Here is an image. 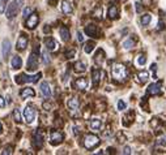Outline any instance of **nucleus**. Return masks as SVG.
Listing matches in <instances>:
<instances>
[{"instance_id":"nucleus-1","label":"nucleus","mask_w":166,"mask_h":155,"mask_svg":"<svg viewBox=\"0 0 166 155\" xmlns=\"http://www.w3.org/2000/svg\"><path fill=\"white\" fill-rule=\"evenodd\" d=\"M111 74H112V78L115 81H126L128 77V70L126 68L123 64H114L111 68Z\"/></svg>"},{"instance_id":"nucleus-2","label":"nucleus","mask_w":166,"mask_h":155,"mask_svg":"<svg viewBox=\"0 0 166 155\" xmlns=\"http://www.w3.org/2000/svg\"><path fill=\"white\" fill-rule=\"evenodd\" d=\"M22 5H24V0H12V3L7 7V12H5L7 18L9 20L15 18L17 16V13L20 12V9L22 8Z\"/></svg>"},{"instance_id":"nucleus-3","label":"nucleus","mask_w":166,"mask_h":155,"mask_svg":"<svg viewBox=\"0 0 166 155\" xmlns=\"http://www.w3.org/2000/svg\"><path fill=\"white\" fill-rule=\"evenodd\" d=\"M42 77V73H37V74H25V73H22V74H18L15 77V82L17 83V85H22V83H35L38 82V80Z\"/></svg>"},{"instance_id":"nucleus-4","label":"nucleus","mask_w":166,"mask_h":155,"mask_svg":"<svg viewBox=\"0 0 166 155\" xmlns=\"http://www.w3.org/2000/svg\"><path fill=\"white\" fill-rule=\"evenodd\" d=\"M39 46L35 47V50L30 53L29 59L26 63V69L28 72H34L35 69H38V60H39Z\"/></svg>"},{"instance_id":"nucleus-5","label":"nucleus","mask_w":166,"mask_h":155,"mask_svg":"<svg viewBox=\"0 0 166 155\" xmlns=\"http://www.w3.org/2000/svg\"><path fill=\"white\" fill-rule=\"evenodd\" d=\"M43 141H45L43 132H42L41 129L34 130V133H33V146H34V149H42Z\"/></svg>"},{"instance_id":"nucleus-6","label":"nucleus","mask_w":166,"mask_h":155,"mask_svg":"<svg viewBox=\"0 0 166 155\" xmlns=\"http://www.w3.org/2000/svg\"><path fill=\"white\" fill-rule=\"evenodd\" d=\"M97 145H100V138L97 136H94V134H88V136H85V138H84V146H85V149L92 150V149L95 147Z\"/></svg>"},{"instance_id":"nucleus-7","label":"nucleus","mask_w":166,"mask_h":155,"mask_svg":"<svg viewBox=\"0 0 166 155\" xmlns=\"http://www.w3.org/2000/svg\"><path fill=\"white\" fill-rule=\"evenodd\" d=\"M35 116H37V112L32 106H26L24 108V119L28 124H32L35 120Z\"/></svg>"},{"instance_id":"nucleus-8","label":"nucleus","mask_w":166,"mask_h":155,"mask_svg":"<svg viewBox=\"0 0 166 155\" xmlns=\"http://www.w3.org/2000/svg\"><path fill=\"white\" fill-rule=\"evenodd\" d=\"M63 133L59 130H55V129H52L51 132H50V143H51L52 146H58L59 143L63 142Z\"/></svg>"},{"instance_id":"nucleus-9","label":"nucleus","mask_w":166,"mask_h":155,"mask_svg":"<svg viewBox=\"0 0 166 155\" xmlns=\"http://www.w3.org/2000/svg\"><path fill=\"white\" fill-rule=\"evenodd\" d=\"M38 21H39V16H38V13L33 12L32 15H30L29 17H28V20H26V27H28V29H30V30L35 29V26L38 25Z\"/></svg>"},{"instance_id":"nucleus-10","label":"nucleus","mask_w":166,"mask_h":155,"mask_svg":"<svg viewBox=\"0 0 166 155\" xmlns=\"http://www.w3.org/2000/svg\"><path fill=\"white\" fill-rule=\"evenodd\" d=\"M28 42H29L28 36L25 34H21L18 36L17 42H16V48H17L18 51H24V50L28 47Z\"/></svg>"},{"instance_id":"nucleus-11","label":"nucleus","mask_w":166,"mask_h":155,"mask_svg":"<svg viewBox=\"0 0 166 155\" xmlns=\"http://www.w3.org/2000/svg\"><path fill=\"white\" fill-rule=\"evenodd\" d=\"M39 89H41L42 95H43V97L46 98V99H50V98H51L52 93H51V87H50L49 82H46V81H43V82L41 83V86H39Z\"/></svg>"},{"instance_id":"nucleus-12","label":"nucleus","mask_w":166,"mask_h":155,"mask_svg":"<svg viewBox=\"0 0 166 155\" xmlns=\"http://www.w3.org/2000/svg\"><path fill=\"white\" fill-rule=\"evenodd\" d=\"M67 107L69 108V111L73 114V112H77L78 111V107H80V103H78V99L75 97L69 98L68 100H67Z\"/></svg>"},{"instance_id":"nucleus-13","label":"nucleus","mask_w":166,"mask_h":155,"mask_svg":"<svg viewBox=\"0 0 166 155\" xmlns=\"http://www.w3.org/2000/svg\"><path fill=\"white\" fill-rule=\"evenodd\" d=\"M161 82H154V83H150L147 89V94L148 95H156L158 93H161Z\"/></svg>"},{"instance_id":"nucleus-14","label":"nucleus","mask_w":166,"mask_h":155,"mask_svg":"<svg viewBox=\"0 0 166 155\" xmlns=\"http://www.w3.org/2000/svg\"><path fill=\"white\" fill-rule=\"evenodd\" d=\"M61 12L64 15H71L73 12V5H72L71 0H63L61 1Z\"/></svg>"},{"instance_id":"nucleus-15","label":"nucleus","mask_w":166,"mask_h":155,"mask_svg":"<svg viewBox=\"0 0 166 155\" xmlns=\"http://www.w3.org/2000/svg\"><path fill=\"white\" fill-rule=\"evenodd\" d=\"M1 53H3V58L7 60L8 56L11 55V42L9 39H4L1 44Z\"/></svg>"},{"instance_id":"nucleus-16","label":"nucleus","mask_w":166,"mask_h":155,"mask_svg":"<svg viewBox=\"0 0 166 155\" xmlns=\"http://www.w3.org/2000/svg\"><path fill=\"white\" fill-rule=\"evenodd\" d=\"M103 72L101 69H97L94 68L92 70V78H93V86H98L100 85V81H101V77H102Z\"/></svg>"},{"instance_id":"nucleus-17","label":"nucleus","mask_w":166,"mask_h":155,"mask_svg":"<svg viewBox=\"0 0 166 155\" xmlns=\"http://www.w3.org/2000/svg\"><path fill=\"white\" fill-rule=\"evenodd\" d=\"M73 86L78 90H85L88 87V80L85 77H80L73 82Z\"/></svg>"},{"instance_id":"nucleus-18","label":"nucleus","mask_w":166,"mask_h":155,"mask_svg":"<svg viewBox=\"0 0 166 155\" xmlns=\"http://www.w3.org/2000/svg\"><path fill=\"white\" fill-rule=\"evenodd\" d=\"M45 44H46V48L49 50V51H55V50L58 48V42H56L54 38H51V36L46 38Z\"/></svg>"},{"instance_id":"nucleus-19","label":"nucleus","mask_w":166,"mask_h":155,"mask_svg":"<svg viewBox=\"0 0 166 155\" xmlns=\"http://www.w3.org/2000/svg\"><path fill=\"white\" fill-rule=\"evenodd\" d=\"M20 97H21L22 99H26V98H33V97H35V91L32 89V87H25V89L21 90V93H20Z\"/></svg>"},{"instance_id":"nucleus-20","label":"nucleus","mask_w":166,"mask_h":155,"mask_svg":"<svg viewBox=\"0 0 166 155\" xmlns=\"http://www.w3.org/2000/svg\"><path fill=\"white\" fill-rule=\"evenodd\" d=\"M107 16H109V17H110L111 20L118 18V16H119V11H118L117 5L110 4V7H109V11H107Z\"/></svg>"},{"instance_id":"nucleus-21","label":"nucleus","mask_w":166,"mask_h":155,"mask_svg":"<svg viewBox=\"0 0 166 155\" xmlns=\"http://www.w3.org/2000/svg\"><path fill=\"white\" fill-rule=\"evenodd\" d=\"M11 65H12L13 69H20L22 67V59L20 56H13L12 58V61H11Z\"/></svg>"},{"instance_id":"nucleus-22","label":"nucleus","mask_w":166,"mask_h":155,"mask_svg":"<svg viewBox=\"0 0 166 155\" xmlns=\"http://www.w3.org/2000/svg\"><path fill=\"white\" fill-rule=\"evenodd\" d=\"M59 34H60V38L63 42H68L69 41V30L67 29V27H60V30H59Z\"/></svg>"},{"instance_id":"nucleus-23","label":"nucleus","mask_w":166,"mask_h":155,"mask_svg":"<svg viewBox=\"0 0 166 155\" xmlns=\"http://www.w3.org/2000/svg\"><path fill=\"white\" fill-rule=\"evenodd\" d=\"M89 125H90L92 130H100L101 126H102V121L100 119H92L90 123H89Z\"/></svg>"},{"instance_id":"nucleus-24","label":"nucleus","mask_w":166,"mask_h":155,"mask_svg":"<svg viewBox=\"0 0 166 155\" xmlns=\"http://www.w3.org/2000/svg\"><path fill=\"white\" fill-rule=\"evenodd\" d=\"M103 60H105V52H103V50H98L94 56V61L98 65H101V64L103 63Z\"/></svg>"},{"instance_id":"nucleus-25","label":"nucleus","mask_w":166,"mask_h":155,"mask_svg":"<svg viewBox=\"0 0 166 155\" xmlns=\"http://www.w3.org/2000/svg\"><path fill=\"white\" fill-rule=\"evenodd\" d=\"M85 33L88 34L89 36H97V26L95 25H88V26L85 27Z\"/></svg>"},{"instance_id":"nucleus-26","label":"nucleus","mask_w":166,"mask_h":155,"mask_svg":"<svg viewBox=\"0 0 166 155\" xmlns=\"http://www.w3.org/2000/svg\"><path fill=\"white\" fill-rule=\"evenodd\" d=\"M148 78H149V73L147 72V70H143V72L137 73V81H139V82H141V83L147 82Z\"/></svg>"},{"instance_id":"nucleus-27","label":"nucleus","mask_w":166,"mask_h":155,"mask_svg":"<svg viewBox=\"0 0 166 155\" xmlns=\"http://www.w3.org/2000/svg\"><path fill=\"white\" fill-rule=\"evenodd\" d=\"M86 70V64L84 61H77L75 64V72L77 73H84Z\"/></svg>"},{"instance_id":"nucleus-28","label":"nucleus","mask_w":166,"mask_h":155,"mask_svg":"<svg viewBox=\"0 0 166 155\" xmlns=\"http://www.w3.org/2000/svg\"><path fill=\"white\" fill-rule=\"evenodd\" d=\"M95 47V43L93 41H89L85 43V46H84V51H85V53H90L93 52V50H94Z\"/></svg>"},{"instance_id":"nucleus-29","label":"nucleus","mask_w":166,"mask_h":155,"mask_svg":"<svg viewBox=\"0 0 166 155\" xmlns=\"http://www.w3.org/2000/svg\"><path fill=\"white\" fill-rule=\"evenodd\" d=\"M150 21H152V16L149 15V13L143 15L141 16V20H140V22H141L143 26H147V25H149V24H150Z\"/></svg>"},{"instance_id":"nucleus-30","label":"nucleus","mask_w":166,"mask_h":155,"mask_svg":"<svg viewBox=\"0 0 166 155\" xmlns=\"http://www.w3.org/2000/svg\"><path fill=\"white\" fill-rule=\"evenodd\" d=\"M134 46H135V39L134 38H127L124 42H123V47H124L126 50H131Z\"/></svg>"},{"instance_id":"nucleus-31","label":"nucleus","mask_w":166,"mask_h":155,"mask_svg":"<svg viewBox=\"0 0 166 155\" xmlns=\"http://www.w3.org/2000/svg\"><path fill=\"white\" fill-rule=\"evenodd\" d=\"M145 63H147V58H145L144 55H139V56L136 58V64H137V65L143 67Z\"/></svg>"},{"instance_id":"nucleus-32","label":"nucleus","mask_w":166,"mask_h":155,"mask_svg":"<svg viewBox=\"0 0 166 155\" xmlns=\"http://www.w3.org/2000/svg\"><path fill=\"white\" fill-rule=\"evenodd\" d=\"M13 117H15V121H17V123L21 121V112H20L18 108L13 109Z\"/></svg>"},{"instance_id":"nucleus-33","label":"nucleus","mask_w":166,"mask_h":155,"mask_svg":"<svg viewBox=\"0 0 166 155\" xmlns=\"http://www.w3.org/2000/svg\"><path fill=\"white\" fill-rule=\"evenodd\" d=\"M127 108V104H126V102L123 99H119L118 100V109L119 111H123V109Z\"/></svg>"},{"instance_id":"nucleus-34","label":"nucleus","mask_w":166,"mask_h":155,"mask_svg":"<svg viewBox=\"0 0 166 155\" xmlns=\"http://www.w3.org/2000/svg\"><path fill=\"white\" fill-rule=\"evenodd\" d=\"M33 13V8H30V7H26L24 9V13H22V16H24V18H28L30 15Z\"/></svg>"},{"instance_id":"nucleus-35","label":"nucleus","mask_w":166,"mask_h":155,"mask_svg":"<svg viewBox=\"0 0 166 155\" xmlns=\"http://www.w3.org/2000/svg\"><path fill=\"white\" fill-rule=\"evenodd\" d=\"M7 3H8V0H0V13H4L5 12Z\"/></svg>"},{"instance_id":"nucleus-36","label":"nucleus","mask_w":166,"mask_h":155,"mask_svg":"<svg viewBox=\"0 0 166 155\" xmlns=\"http://www.w3.org/2000/svg\"><path fill=\"white\" fill-rule=\"evenodd\" d=\"M12 150H13L12 146H7V147H4L1 151H0V154H1V155H5V154L9 155V154H12Z\"/></svg>"},{"instance_id":"nucleus-37","label":"nucleus","mask_w":166,"mask_h":155,"mask_svg":"<svg viewBox=\"0 0 166 155\" xmlns=\"http://www.w3.org/2000/svg\"><path fill=\"white\" fill-rule=\"evenodd\" d=\"M42 58H43V63L47 65V64L50 63V56H49V53H47V51L42 52Z\"/></svg>"},{"instance_id":"nucleus-38","label":"nucleus","mask_w":166,"mask_h":155,"mask_svg":"<svg viewBox=\"0 0 166 155\" xmlns=\"http://www.w3.org/2000/svg\"><path fill=\"white\" fill-rule=\"evenodd\" d=\"M157 145H158V146H162V147H165V146H166V136L160 137L158 141H157Z\"/></svg>"},{"instance_id":"nucleus-39","label":"nucleus","mask_w":166,"mask_h":155,"mask_svg":"<svg viewBox=\"0 0 166 155\" xmlns=\"http://www.w3.org/2000/svg\"><path fill=\"white\" fill-rule=\"evenodd\" d=\"M75 55H76V50L75 48H72L71 50V51H68V52H67V59H73L75 58Z\"/></svg>"},{"instance_id":"nucleus-40","label":"nucleus","mask_w":166,"mask_h":155,"mask_svg":"<svg viewBox=\"0 0 166 155\" xmlns=\"http://www.w3.org/2000/svg\"><path fill=\"white\" fill-rule=\"evenodd\" d=\"M77 41L80 42V43H83L84 42V35H83V33L81 32H77Z\"/></svg>"},{"instance_id":"nucleus-41","label":"nucleus","mask_w":166,"mask_h":155,"mask_svg":"<svg viewBox=\"0 0 166 155\" xmlns=\"http://www.w3.org/2000/svg\"><path fill=\"white\" fill-rule=\"evenodd\" d=\"M123 154H131V147L129 146H124V149H123Z\"/></svg>"},{"instance_id":"nucleus-42","label":"nucleus","mask_w":166,"mask_h":155,"mask_svg":"<svg viewBox=\"0 0 166 155\" xmlns=\"http://www.w3.org/2000/svg\"><path fill=\"white\" fill-rule=\"evenodd\" d=\"M5 107V99L3 97H0V108H4Z\"/></svg>"},{"instance_id":"nucleus-43","label":"nucleus","mask_w":166,"mask_h":155,"mask_svg":"<svg viewBox=\"0 0 166 155\" xmlns=\"http://www.w3.org/2000/svg\"><path fill=\"white\" fill-rule=\"evenodd\" d=\"M157 29H160V30L164 29V22H162V20H160L158 21V24H157Z\"/></svg>"},{"instance_id":"nucleus-44","label":"nucleus","mask_w":166,"mask_h":155,"mask_svg":"<svg viewBox=\"0 0 166 155\" xmlns=\"http://www.w3.org/2000/svg\"><path fill=\"white\" fill-rule=\"evenodd\" d=\"M136 12H141V4L140 3H136Z\"/></svg>"},{"instance_id":"nucleus-45","label":"nucleus","mask_w":166,"mask_h":155,"mask_svg":"<svg viewBox=\"0 0 166 155\" xmlns=\"http://www.w3.org/2000/svg\"><path fill=\"white\" fill-rule=\"evenodd\" d=\"M156 68H157V65H156V64H152V65H150V69L153 70V72H156Z\"/></svg>"},{"instance_id":"nucleus-46","label":"nucleus","mask_w":166,"mask_h":155,"mask_svg":"<svg viewBox=\"0 0 166 155\" xmlns=\"http://www.w3.org/2000/svg\"><path fill=\"white\" fill-rule=\"evenodd\" d=\"M49 4H51V5H55V4H56V0H49Z\"/></svg>"},{"instance_id":"nucleus-47","label":"nucleus","mask_w":166,"mask_h":155,"mask_svg":"<svg viewBox=\"0 0 166 155\" xmlns=\"http://www.w3.org/2000/svg\"><path fill=\"white\" fill-rule=\"evenodd\" d=\"M0 132H1V124H0Z\"/></svg>"}]
</instances>
